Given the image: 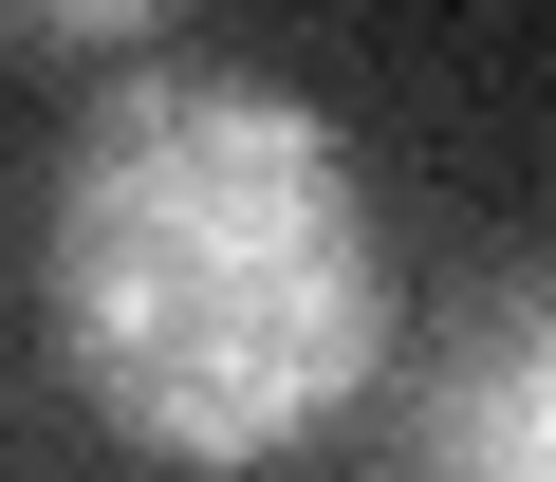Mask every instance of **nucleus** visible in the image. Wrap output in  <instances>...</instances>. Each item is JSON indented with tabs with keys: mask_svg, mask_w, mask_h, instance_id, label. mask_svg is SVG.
<instances>
[{
	"mask_svg": "<svg viewBox=\"0 0 556 482\" xmlns=\"http://www.w3.org/2000/svg\"><path fill=\"white\" fill-rule=\"evenodd\" d=\"M56 353L149 464H278L390 371V223L316 93L241 56H130L56 130L38 204Z\"/></svg>",
	"mask_w": 556,
	"mask_h": 482,
	"instance_id": "f257e3e1",
	"label": "nucleus"
},
{
	"mask_svg": "<svg viewBox=\"0 0 556 482\" xmlns=\"http://www.w3.org/2000/svg\"><path fill=\"white\" fill-rule=\"evenodd\" d=\"M390 482H556V297L501 279L390 408Z\"/></svg>",
	"mask_w": 556,
	"mask_h": 482,
	"instance_id": "f03ea898",
	"label": "nucleus"
},
{
	"mask_svg": "<svg viewBox=\"0 0 556 482\" xmlns=\"http://www.w3.org/2000/svg\"><path fill=\"white\" fill-rule=\"evenodd\" d=\"M167 0H0V56H130Z\"/></svg>",
	"mask_w": 556,
	"mask_h": 482,
	"instance_id": "7ed1b4c3",
	"label": "nucleus"
}]
</instances>
